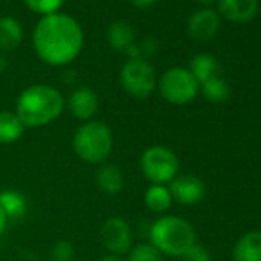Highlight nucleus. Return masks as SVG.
Segmentation results:
<instances>
[{"label": "nucleus", "instance_id": "obj_1", "mask_svg": "<svg viewBox=\"0 0 261 261\" xmlns=\"http://www.w3.org/2000/svg\"><path fill=\"white\" fill-rule=\"evenodd\" d=\"M83 30L69 14L43 16L33 31V46L37 57L49 66L72 63L83 49Z\"/></svg>", "mask_w": 261, "mask_h": 261}, {"label": "nucleus", "instance_id": "obj_2", "mask_svg": "<svg viewBox=\"0 0 261 261\" xmlns=\"http://www.w3.org/2000/svg\"><path fill=\"white\" fill-rule=\"evenodd\" d=\"M66 106L63 94L51 85H31L23 89L16 103V114L25 129L45 127L56 121Z\"/></svg>", "mask_w": 261, "mask_h": 261}, {"label": "nucleus", "instance_id": "obj_3", "mask_svg": "<svg viewBox=\"0 0 261 261\" xmlns=\"http://www.w3.org/2000/svg\"><path fill=\"white\" fill-rule=\"evenodd\" d=\"M149 243L162 255L183 256L197 243V233L188 220L178 215H162L149 227Z\"/></svg>", "mask_w": 261, "mask_h": 261}, {"label": "nucleus", "instance_id": "obj_4", "mask_svg": "<svg viewBox=\"0 0 261 261\" xmlns=\"http://www.w3.org/2000/svg\"><path fill=\"white\" fill-rule=\"evenodd\" d=\"M114 148V134L108 123L101 120L85 121L72 137L75 155L88 165H103Z\"/></svg>", "mask_w": 261, "mask_h": 261}, {"label": "nucleus", "instance_id": "obj_5", "mask_svg": "<svg viewBox=\"0 0 261 261\" xmlns=\"http://www.w3.org/2000/svg\"><path fill=\"white\" fill-rule=\"evenodd\" d=\"M140 169L151 185H169L178 175L180 163L172 149L163 145H154L142 154Z\"/></svg>", "mask_w": 261, "mask_h": 261}, {"label": "nucleus", "instance_id": "obj_6", "mask_svg": "<svg viewBox=\"0 0 261 261\" xmlns=\"http://www.w3.org/2000/svg\"><path fill=\"white\" fill-rule=\"evenodd\" d=\"M157 89L165 101L175 106H183L195 100L200 85L189 69L174 66L163 72L157 82Z\"/></svg>", "mask_w": 261, "mask_h": 261}, {"label": "nucleus", "instance_id": "obj_7", "mask_svg": "<svg viewBox=\"0 0 261 261\" xmlns=\"http://www.w3.org/2000/svg\"><path fill=\"white\" fill-rule=\"evenodd\" d=\"M157 74L146 59L127 60L120 71V85L123 91L137 100H145L157 89Z\"/></svg>", "mask_w": 261, "mask_h": 261}, {"label": "nucleus", "instance_id": "obj_8", "mask_svg": "<svg viewBox=\"0 0 261 261\" xmlns=\"http://www.w3.org/2000/svg\"><path fill=\"white\" fill-rule=\"evenodd\" d=\"M100 237L109 255H115V256L127 255L130 247L134 246V237H133L130 224L127 223V220L118 215L105 220V223L100 227Z\"/></svg>", "mask_w": 261, "mask_h": 261}, {"label": "nucleus", "instance_id": "obj_9", "mask_svg": "<svg viewBox=\"0 0 261 261\" xmlns=\"http://www.w3.org/2000/svg\"><path fill=\"white\" fill-rule=\"evenodd\" d=\"M168 188L172 194L174 201L183 206L198 204L206 194L204 183L195 175H177Z\"/></svg>", "mask_w": 261, "mask_h": 261}, {"label": "nucleus", "instance_id": "obj_10", "mask_svg": "<svg viewBox=\"0 0 261 261\" xmlns=\"http://www.w3.org/2000/svg\"><path fill=\"white\" fill-rule=\"evenodd\" d=\"M68 108L77 120L89 121L94 118L100 108V100L95 91L88 86H80L74 89L68 98Z\"/></svg>", "mask_w": 261, "mask_h": 261}, {"label": "nucleus", "instance_id": "obj_11", "mask_svg": "<svg viewBox=\"0 0 261 261\" xmlns=\"http://www.w3.org/2000/svg\"><path fill=\"white\" fill-rule=\"evenodd\" d=\"M220 20L215 11L203 8L188 20V33L197 42H209L218 31Z\"/></svg>", "mask_w": 261, "mask_h": 261}, {"label": "nucleus", "instance_id": "obj_12", "mask_svg": "<svg viewBox=\"0 0 261 261\" xmlns=\"http://www.w3.org/2000/svg\"><path fill=\"white\" fill-rule=\"evenodd\" d=\"M220 13L230 22L246 23L252 20L258 11L256 0H220Z\"/></svg>", "mask_w": 261, "mask_h": 261}, {"label": "nucleus", "instance_id": "obj_13", "mask_svg": "<svg viewBox=\"0 0 261 261\" xmlns=\"http://www.w3.org/2000/svg\"><path fill=\"white\" fill-rule=\"evenodd\" d=\"M233 261H261V232L250 230L238 238L232 252Z\"/></svg>", "mask_w": 261, "mask_h": 261}, {"label": "nucleus", "instance_id": "obj_14", "mask_svg": "<svg viewBox=\"0 0 261 261\" xmlns=\"http://www.w3.org/2000/svg\"><path fill=\"white\" fill-rule=\"evenodd\" d=\"M95 185L98 189L108 195H117L123 191L124 178L118 166L111 163H103L95 172Z\"/></svg>", "mask_w": 261, "mask_h": 261}, {"label": "nucleus", "instance_id": "obj_15", "mask_svg": "<svg viewBox=\"0 0 261 261\" xmlns=\"http://www.w3.org/2000/svg\"><path fill=\"white\" fill-rule=\"evenodd\" d=\"M106 42L112 49L118 53H126L130 45L136 43L134 28L124 20L112 22L106 30Z\"/></svg>", "mask_w": 261, "mask_h": 261}, {"label": "nucleus", "instance_id": "obj_16", "mask_svg": "<svg viewBox=\"0 0 261 261\" xmlns=\"http://www.w3.org/2000/svg\"><path fill=\"white\" fill-rule=\"evenodd\" d=\"M23 40V30L16 17H0V51H14Z\"/></svg>", "mask_w": 261, "mask_h": 261}, {"label": "nucleus", "instance_id": "obj_17", "mask_svg": "<svg viewBox=\"0 0 261 261\" xmlns=\"http://www.w3.org/2000/svg\"><path fill=\"white\" fill-rule=\"evenodd\" d=\"M145 206L154 214H166L174 203L172 194L166 185H151L145 191Z\"/></svg>", "mask_w": 261, "mask_h": 261}, {"label": "nucleus", "instance_id": "obj_18", "mask_svg": "<svg viewBox=\"0 0 261 261\" xmlns=\"http://www.w3.org/2000/svg\"><path fill=\"white\" fill-rule=\"evenodd\" d=\"M25 126L13 111H0V145H13L22 139Z\"/></svg>", "mask_w": 261, "mask_h": 261}, {"label": "nucleus", "instance_id": "obj_19", "mask_svg": "<svg viewBox=\"0 0 261 261\" xmlns=\"http://www.w3.org/2000/svg\"><path fill=\"white\" fill-rule=\"evenodd\" d=\"M189 71L194 75V79L198 82V85H201L206 80L218 75V62L211 54L206 53L197 54L189 63Z\"/></svg>", "mask_w": 261, "mask_h": 261}, {"label": "nucleus", "instance_id": "obj_20", "mask_svg": "<svg viewBox=\"0 0 261 261\" xmlns=\"http://www.w3.org/2000/svg\"><path fill=\"white\" fill-rule=\"evenodd\" d=\"M0 207L10 218H22L27 214L28 201L27 197L14 189H5L0 192Z\"/></svg>", "mask_w": 261, "mask_h": 261}, {"label": "nucleus", "instance_id": "obj_21", "mask_svg": "<svg viewBox=\"0 0 261 261\" xmlns=\"http://www.w3.org/2000/svg\"><path fill=\"white\" fill-rule=\"evenodd\" d=\"M201 92L212 103H223L230 95L229 85L220 75H215V77L206 80L204 83H201Z\"/></svg>", "mask_w": 261, "mask_h": 261}, {"label": "nucleus", "instance_id": "obj_22", "mask_svg": "<svg viewBox=\"0 0 261 261\" xmlns=\"http://www.w3.org/2000/svg\"><path fill=\"white\" fill-rule=\"evenodd\" d=\"M126 261H162V252L151 243H139L130 247Z\"/></svg>", "mask_w": 261, "mask_h": 261}, {"label": "nucleus", "instance_id": "obj_23", "mask_svg": "<svg viewBox=\"0 0 261 261\" xmlns=\"http://www.w3.org/2000/svg\"><path fill=\"white\" fill-rule=\"evenodd\" d=\"M23 2L33 13L40 14L43 17L59 13V10L65 4V0H23Z\"/></svg>", "mask_w": 261, "mask_h": 261}, {"label": "nucleus", "instance_id": "obj_24", "mask_svg": "<svg viewBox=\"0 0 261 261\" xmlns=\"http://www.w3.org/2000/svg\"><path fill=\"white\" fill-rule=\"evenodd\" d=\"M75 256L74 244L68 240L57 241L51 249V258L53 261H72Z\"/></svg>", "mask_w": 261, "mask_h": 261}, {"label": "nucleus", "instance_id": "obj_25", "mask_svg": "<svg viewBox=\"0 0 261 261\" xmlns=\"http://www.w3.org/2000/svg\"><path fill=\"white\" fill-rule=\"evenodd\" d=\"M181 258L185 261H211V253L206 247L195 243Z\"/></svg>", "mask_w": 261, "mask_h": 261}, {"label": "nucleus", "instance_id": "obj_26", "mask_svg": "<svg viewBox=\"0 0 261 261\" xmlns=\"http://www.w3.org/2000/svg\"><path fill=\"white\" fill-rule=\"evenodd\" d=\"M139 48H140V53H142L143 59L145 57H151V56H154L159 51V42L154 37H146V39H143L139 43Z\"/></svg>", "mask_w": 261, "mask_h": 261}, {"label": "nucleus", "instance_id": "obj_27", "mask_svg": "<svg viewBox=\"0 0 261 261\" xmlns=\"http://www.w3.org/2000/svg\"><path fill=\"white\" fill-rule=\"evenodd\" d=\"M157 2H159V0H130L133 7H136L139 10H148L151 7H154Z\"/></svg>", "mask_w": 261, "mask_h": 261}, {"label": "nucleus", "instance_id": "obj_28", "mask_svg": "<svg viewBox=\"0 0 261 261\" xmlns=\"http://www.w3.org/2000/svg\"><path fill=\"white\" fill-rule=\"evenodd\" d=\"M7 226H8V217L5 215L4 209L0 207V238L4 237V233L7 230Z\"/></svg>", "mask_w": 261, "mask_h": 261}, {"label": "nucleus", "instance_id": "obj_29", "mask_svg": "<svg viewBox=\"0 0 261 261\" xmlns=\"http://www.w3.org/2000/svg\"><path fill=\"white\" fill-rule=\"evenodd\" d=\"M7 68H8V60L2 53H0V74H4L7 71Z\"/></svg>", "mask_w": 261, "mask_h": 261}, {"label": "nucleus", "instance_id": "obj_30", "mask_svg": "<svg viewBox=\"0 0 261 261\" xmlns=\"http://www.w3.org/2000/svg\"><path fill=\"white\" fill-rule=\"evenodd\" d=\"M100 261H123L120 256H115V255H106V256H103Z\"/></svg>", "mask_w": 261, "mask_h": 261}, {"label": "nucleus", "instance_id": "obj_31", "mask_svg": "<svg viewBox=\"0 0 261 261\" xmlns=\"http://www.w3.org/2000/svg\"><path fill=\"white\" fill-rule=\"evenodd\" d=\"M198 2L201 4V5H211L214 0H198Z\"/></svg>", "mask_w": 261, "mask_h": 261}]
</instances>
